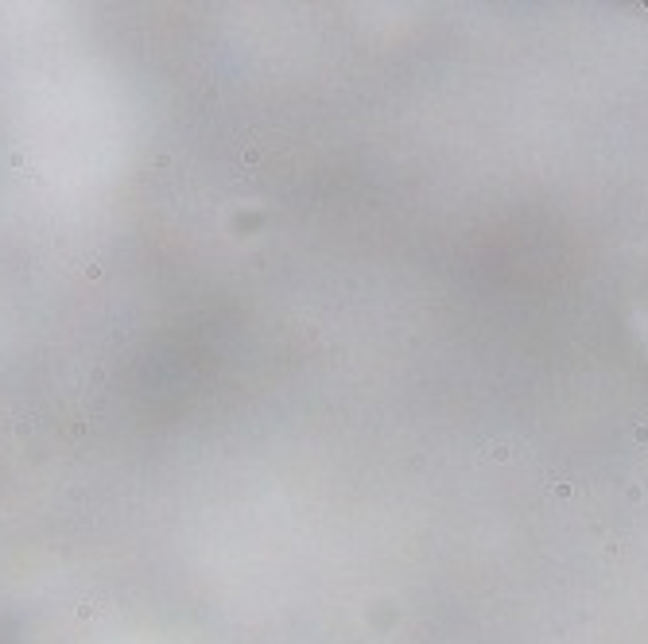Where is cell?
I'll use <instances>...</instances> for the list:
<instances>
[{
    "label": "cell",
    "instance_id": "1",
    "mask_svg": "<svg viewBox=\"0 0 648 644\" xmlns=\"http://www.w3.org/2000/svg\"><path fill=\"white\" fill-rule=\"evenodd\" d=\"M86 276L89 279H101V260H86Z\"/></svg>",
    "mask_w": 648,
    "mask_h": 644
},
{
    "label": "cell",
    "instance_id": "2",
    "mask_svg": "<svg viewBox=\"0 0 648 644\" xmlns=\"http://www.w3.org/2000/svg\"><path fill=\"white\" fill-rule=\"evenodd\" d=\"M35 431V419H20V435H31Z\"/></svg>",
    "mask_w": 648,
    "mask_h": 644
}]
</instances>
